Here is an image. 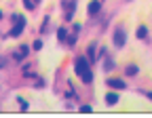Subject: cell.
Listing matches in <instances>:
<instances>
[{
    "instance_id": "cell-16",
    "label": "cell",
    "mask_w": 152,
    "mask_h": 118,
    "mask_svg": "<svg viewBox=\"0 0 152 118\" xmlns=\"http://www.w3.org/2000/svg\"><path fill=\"white\" fill-rule=\"evenodd\" d=\"M19 103H21V110H28V103H26V99H21V97H19V99H17Z\"/></svg>"
},
{
    "instance_id": "cell-6",
    "label": "cell",
    "mask_w": 152,
    "mask_h": 118,
    "mask_svg": "<svg viewBox=\"0 0 152 118\" xmlns=\"http://www.w3.org/2000/svg\"><path fill=\"white\" fill-rule=\"evenodd\" d=\"M95 49H97V42H91V44H89V49H87V59H89L91 63H95V61H97V55H95Z\"/></svg>"
},
{
    "instance_id": "cell-1",
    "label": "cell",
    "mask_w": 152,
    "mask_h": 118,
    "mask_svg": "<svg viewBox=\"0 0 152 118\" xmlns=\"http://www.w3.org/2000/svg\"><path fill=\"white\" fill-rule=\"evenodd\" d=\"M74 72L80 76V80L85 84H91L93 82V72H91V61L87 57H76L74 61Z\"/></svg>"
},
{
    "instance_id": "cell-3",
    "label": "cell",
    "mask_w": 152,
    "mask_h": 118,
    "mask_svg": "<svg viewBox=\"0 0 152 118\" xmlns=\"http://www.w3.org/2000/svg\"><path fill=\"white\" fill-rule=\"evenodd\" d=\"M13 21H15V25L11 28V36L17 38L19 34L23 32V28H26V19H23L21 15H13Z\"/></svg>"
},
{
    "instance_id": "cell-18",
    "label": "cell",
    "mask_w": 152,
    "mask_h": 118,
    "mask_svg": "<svg viewBox=\"0 0 152 118\" xmlns=\"http://www.w3.org/2000/svg\"><path fill=\"white\" fill-rule=\"evenodd\" d=\"M80 112H91V106H80Z\"/></svg>"
},
{
    "instance_id": "cell-2",
    "label": "cell",
    "mask_w": 152,
    "mask_h": 118,
    "mask_svg": "<svg viewBox=\"0 0 152 118\" xmlns=\"http://www.w3.org/2000/svg\"><path fill=\"white\" fill-rule=\"evenodd\" d=\"M112 42H114V47H116V49H123V47L127 44V32H125L123 25H118L116 30H114V34H112Z\"/></svg>"
},
{
    "instance_id": "cell-5",
    "label": "cell",
    "mask_w": 152,
    "mask_h": 118,
    "mask_svg": "<svg viewBox=\"0 0 152 118\" xmlns=\"http://www.w3.org/2000/svg\"><path fill=\"white\" fill-rule=\"evenodd\" d=\"M99 11H102V0H91L89 7H87V13L91 17H95V15H99Z\"/></svg>"
},
{
    "instance_id": "cell-15",
    "label": "cell",
    "mask_w": 152,
    "mask_h": 118,
    "mask_svg": "<svg viewBox=\"0 0 152 118\" xmlns=\"http://www.w3.org/2000/svg\"><path fill=\"white\" fill-rule=\"evenodd\" d=\"M140 93H142V95H144V97H148V99H150V101H152V91H140Z\"/></svg>"
},
{
    "instance_id": "cell-12",
    "label": "cell",
    "mask_w": 152,
    "mask_h": 118,
    "mask_svg": "<svg viewBox=\"0 0 152 118\" xmlns=\"http://www.w3.org/2000/svg\"><path fill=\"white\" fill-rule=\"evenodd\" d=\"M38 2H40V0H23V7L30 9V11H34V9L38 7Z\"/></svg>"
},
{
    "instance_id": "cell-11",
    "label": "cell",
    "mask_w": 152,
    "mask_h": 118,
    "mask_svg": "<svg viewBox=\"0 0 152 118\" xmlns=\"http://www.w3.org/2000/svg\"><path fill=\"white\" fill-rule=\"evenodd\" d=\"M57 38H59V42H66L68 40V30L66 28H59V30H57Z\"/></svg>"
},
{
    "instance_id": "cell-4",
    "label": "cell",
    "mask_w": 152,
    "mask_h": 118,
    "mask_svg": "<svg viewBox=\"0 0 152 118\" xmlns=\"http://www.w3.org/2000/svg\"><path fill=\"white\" fill-rule=\"evenodd\" d=\"M106 84H108L112 91H125V89H127V82L123 80V78H108Z\"/></svg>"
},
{
    "instance_id": "cell-13",
    "label": "cell",
    "mask_w": 152,
    "mask_h": 118,
    "mask_svg": "<svg viewBox=\"0 0 152 118\" xmlns=\"http://www.w3.org/2000/svg\"><path fill=\"white\" fill-rule=\"evenodd\" d=\"M28 51H30V47H21V49H19V53H17V59H23V57L28 55Z\"/></svg>"
},
{
    "instance_id": "cell-19",
    "label": "cell",
    "mask_w": 152,
    "mask_h": 118,
    "mask_svg": "<svg viewBox=\"0 0 152 118\" xmlns=\"http://www.w3.org/2000/svg\"><path fill=\"white\" fill-rule=\"evenodd\" d=\"M0 19H2V11H0Z\"/></svg>"
},
{
    "instance_id": "cell-9",
    "label": "cell",
    "mask_w": 152,
    "mask_h": 118,
    "mask_svg": "<svg viewBox=\"0 0 152 118\" xmlns=\"http://www.w3.org/2000/svg\"><path fill=\"white\" fill-rule=\"evenodd\" d=\"M140 74V68L135 66V63H129L127 68H125V76H137Z\"/></svg>"
},
{
    "instance_id": "cell-20",
    "label": "cell",
    "mask_w": 152,
    "mask_h": 118,
    "mask_svg": "<svg viewBox=\"0 0 152 118\" xmlns=\"http://www.w3.org/2000/svg\"><path fill=\"white\" fill-rule=\"evenodd\" d=\"M127 2H131V0H127Z\"/></svg>"
},
{
    "instance_id": "cell-17",
    "label": "cell",
    "mask_w": 152,
    "mask_h": 118,
    "mask_svg": "<svg viewBox=\"0 0 152 118\" xmlns=\"http://www.w3.org/2000/svg\"><path fill=\"white\" fill-rule=\"evenodd\" d=\"M74 42H76V34H72V36L68 38V44H74Z\"/></svg>"
},
{
    "instance_id": "cell-7",
    "label": "cell",
    "mask_w": 152,
    "mask_h": 118,
    "mask_svg": "<svg viewBox=\"0 0 152 118\" xmlns=\"http://www.w3.org/2000/svg\"><path fill=\"white\" fill-rule=\"evenodd\" d=\"M135 36L140 38V40H146L148 42V25H137V32H135Z\"/></svg>"
},
{
    "instance_id": "cell-10",
    "label": "cell",
    "mask_w": 152,
    "mask_h": 118,
    "mask_svg": "<svg viewBox=\"0 0 152 118\" xmlns=\"http://www.w3.org/2000/svg\"><path fill=\"white\" fill-rule=\"evenodd\" d=\"M114 68H116L114 59H110V57L106 55V57H104V70H106V72H110V70H114Z\"/></svg>"
},
{
    "instance_id": "cell-8",
    "label": "cell",
    "mask_w": 152,
    "mask_h": 118,
    "mask_svg": "<svg viewBox=\"0 0 152 118\" xmlns=\"http://www.w3.org/2000/svg\"><path fill=\"white\" fill-rule=\"evenodd\" d=\"M118 99H121L118 93H114V91L106 95V103H108V106H116V103H118Z\"/></svg>"
},
{
    "instance_id": "cell-14",
    "label": "cell",
    "mask_w": 152,
    "mask_h": 118,
    "mask_svg": "<svg viewBox=\"0 0 152 118\" xmlns=\"http://www.w3.org/2000/svg\"><path fill=\"white\" fill-rule=\"evenodd\" d=\"M32 49H34V51H40V49H42V40H36V42L32 44Z\"/></svg>"
}]
</instances>
